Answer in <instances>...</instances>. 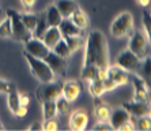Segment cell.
Returning a JSON list of instances; mask_svg holds the SVG:
<instances>
[{
  "mask_svg": "<svg viewBox=\"0 0 151 131\" xmlns=\"http://www.w3.org/2000/svg\"><path fill=\"white\" fill-rule=\"evenodd\" d=\"M139 68H140V72H142V78L148 83L150 82V77H151L150 75V56H146L144 59H142L140 64H139Z\"/></svg>",
  "mask_w": 151,
  "mask_h": 131,
  "instance_id": "31",
  "label": "cell"
},
{
  "mask_svg": "<svg viewBox=\"0 0 151 131\" xmlns=\"http://www.w3.org/2000/svg\"><path fill=\"white\" fill-rule=\"evenodd\" d=\"M44 60H45V63L50 67V70L53 71V74L61 75V77L65 75L67 68H68V62L65 57H61V56H59V55H56L53 51H49L48 55L44 57Z\"/></svg>",
  "mask_w": 151,
  "mask_h": 131,
  "instance_id": "8",
  "label": "cell"
},
{
  "mask_svg": "<svg viewBox=\"0 0 151 131\" xmlns=\"http://www.w3.org/2000/svg\"><path fill=\"white\" fill-rule=\"evenodd\" d=\"M102 83H104V89H105V92H112V90H116L117 89V85L109 78V77H108V75L102 79Z\"/></svg>",
  "mask_w": 151,
  "mask_h": 131,
  "instance_id": "38",
  "label": "cell"
},
{
  "mask_svg": "<svg viewBox=\"0 0 151 131\" xmlns=\"http://www.w3.org/2000/svg\"><path fill=\"white\" fill-rule=\"evenodd\" d=\"M61 33L63 37H71V35H82V32L81 29L78 28L76 25H74L72 22H71L70 18H63V21L60 22V25L57 26Z\"/></svg>",
  "mask_w": 151,
  "mask_h": 131,
  "instance_id": "17",
  "label": "cell"
},
{
  "mask_svg": "<svg viewBox=\"0 0 151 131\" xmlns=\"http://www.w3.org/2000/svg\"><path fill=\"white\" fill-rule=\"evenodd\" d=\"M123 108L131 115V116H135V117L144 116V115H150V104H148V101H137V100H132V101L124 103Z\"/></svg>",
  "mask_w": 151,
  "mask_h": 131,
  "instance_id": "10",
  "label": "cell"
},
{
  "mask_svg": "<svg viewBox=\"0 0 151 131\" xmlns=\"http://www.w3.org/2000/svg\"><path fill=\"white\" fill-rule=\"evenodd\" d=\"M88 92L94 98H99L101 96L105 94V89H104V83L102 79L99 78H94L91 81H88Z\"/></svg>",
  "mask_w": 151,
  "mask_h": 131,
  "instance_id": "22",
  "label": "cell"
},
{
  "mask_svg": "<svg viewBox=\"0 0 151 131\" xmlns=\"http://www.w3.org/2000/svg\"><path fill=\"white\" fill-rule=\"evenodd\" d=\"M128 49L135 53L140 60L146 56H150V37L144 30H136L129 35Z\"/></svg>",
  "mask_w": 151,
  "mask_h": 131,
  "instance_id": "4",
  "label": "cell"
},
{
  "mask_svg": "<svg viewBox=\"0 0 151 131\" xmlns=\"http://www.w3.org/2000/svg\"><path fill=\"white\" fill-rule=\"evenodd\" d=\"M27 111H29V106H25V105H19L17 109L12 112V115H15L17 117H25L27 115Z\"/></svg>",
  "mask_w": 151,
  "mask_h": 131,
  "instance_id": "41",
  "label": "cell"
},
{
  "mask_svg": "<svg viewBox=\"0 0 151 131\" xmlns=\"http://www.w3.org/2000/svg\"><path fill=\"white\" fill-rule=\"evenodd\" d=\"M81 78L83 81H91L94 78H98V68L94 66H83L81 71Z\"/></svg>",
  "mask_w": 151,
  "mask_h": 131,
  "instance_id": "29",
  "label": "cell"
},
{
  "mask_svg": "<svg viewBox=\"0 0 151 131\" xmlns=\"http://www.w3.org/2000/svg\"><path fill=\"white\" fill-rule=\"evenodd\" d=\"M45 15H46V22H48L49 26H59L60 22L63 21V17H61V14L59 12V10H57L55 4H52V6L46 8Z\"/></svg>",
  "mask_w": 151,
  "mask_h": 131,
  "instance_id": "21",
  "label": "cell"
},
{
  "mask_svg": "<svg viewBox=\"0 0 151 131\" xmlns=\"http://www.w3.org/2000/svg\"><path fill=\"white\" fill-rule=\"evenodd\" d=\"M128 119H131V115L124 109L123 106L113 109L112 112H110V116H109V122H110V124H112L113 130H117V128H119L124 122L128 120Z\"/></svg>",
  "mask_w": 151,
  "mask_h": 131,
  "instance_id": "16",
  "label": "cell"
},
{
  "mask_svg": "<svg viewBox=\"0 0 151 131\" xmlns=\"http://www.w3.org/2000/svg\"><path fill=\"white\" fill-rule=\"evenodd\" d=\"M21 19L23 25L26 26V29L33 34L35 26H37V22H38V14H21Z\"/></svg>",
  "mask_w": 151,
  "mask_h": 131,
  "instance_id": "25",
  "label": "cell"
},
{
  "mask_svg": "<svg viewBox=\"0 0 151 131\" xmlns=\"http://www.w3.org/2000/svg\"><path fill=\"white\" fill-rule=\"evenodd\" d=\"M139 64H140V59L135 53L131 52L129 49H125L119 53L114 66L123 68L125 71H136L139 68Z\"/></svg>",
  "mask_w": 151,
  "mask_h": 131,
  "instance_id": "7",
  "label": "cell"
},
{
  "mask_svg": "<svg viewBox=\"0 0 151 131\" xmlns=\"http://www.w3.org/2000/svg\"><path fill=\"white\" fill-rule=\"evenodd\" d=\"M63 18H70L71 14L79 7L76 0H57L55 4Z\"/></svg>",
  "mask_w": 151,
  "mask_h": 131,
  "instance_id": "18",
  "label": "cell"
},
{
  "mask_svg": "<svg viewBox=\"0 0 151 131\" xmlns=\"http://www.w3.org/2000/svg\"><path fill=\"white\" fill-rule=\"evenodd\" d=\"M23 56H25L26 62L29 64V68L32 71V74L34 78H37L41 83H48V82L55 81V74L50 70V67L45 63L44 59H38V57L33 56L26 51H23Z\"/></svg>",
  "mask_w": 151,
  "mask_h": 131,
  "instance_id": "2",
  "label": "cell"
},
{
  "mask_svg": "<svg viewBox=\"0 0 151 131\" xmlns=\"http://www.w3.org/2000/svg\"><path fill=\"white\" fill-rule=\"evenodd\" d=\"M18 98H19V104H21V105L29 106V104H30V96H29L27 93L18 92Z\"/></svg>",
  "mask_w": 151,
  "mask_h": 131,
  "instance_id": "40",
  "label": "cell"
},
{
  "mask_svg": "<svg viewBox=\"0 0 151 131\" xmlns=\"http://www.w3.org/2000/svg\"><path fill=\"white\" fill-rule=\"evenodd\" d=\"M70 19H71V22H72L74 25H76L81 30H86V29L88 28V25H90V23H88V17L86 15V12L79 7L71 14Z\"/></svg>",
  "mask_w": 151,
  "mask_h": 131,
  "instance_id": "19",
  "label": "cell"
},
{
  "mask_svg": "<svg viewBox=\"0 0 151 131\" xmlns=\"http://www.w3.org/2000/svg\"><path fill=\"white\" fill-rule=\"evenodd\" d=\"M136 1L142 7H148V6H150V0H136Z\"/></svg>",
  "mask_w": 151,
  "mask_h": 131,
  "instance_id": "44",
  "label": "cell"
},
{
  "mask_svg": "<svg viewBox=\"0 0 151 131\" xmlns=\"http://www.w3.org/2000/svg\"><path fill=\"white\" fill-rule=\"evenodd\" d=\"M48 28H49V25H48V22H46L45 11L38 12V22H37V26H35L34 32H33V37H34V38H40V40H41L42 34L45 33V30Z\"/></svg>",
  "mask_w": 151,
  "mask_h": 131,
  "instance_id": "23",
  "label": "cell"
},
{
  "mask_svg": "<svg viewBox=\"0 0 151 131\" xmlns=\"http://www.w3.org/2000/svg\"><path fill=\"white\" fill-rule=\"evenodd\" d=\"M27 130H42V124L38 123V122H34L32 126H29Z\"/></svg>",
  "mask_w": 151,
  "mask_h": 131,
  "instance_id": "43",
  "label": "cell"
},
{
  "mask_svg": "<svg viewBox=\"0 0 151 131\" xmlns=\"http://www.w3.org/2000/svg\"><path fill=\"white\" fill-rule=\"evenodd\" d=\"M56 109H57V114L60 115H67L70 114V111H71V103L68 101L67 98L64 96H60L57 97L56 100Z\"/></svg>",
  "mask_w": 151,
  "mask_h": 131,
  "instance_id": "28",
  "label": "cell"
},
{
  "mask_svg": "<svg viewBox=\"0 0 151 131\" xmlns=\"http://www.w3.org/2000/svg\"><path fill=\"white\" fill-rule=\"evenodd\" d=\"M106 75L116 83L117 88H119V86H123V85H127V83L129 82V75H128V72H127L125 70H123V68L117 67V66H112V67L109 66L108 70H106Z\"/></svg>",
  "mask_w": 151,
  "mask_h": 131,
  "instance_id": "14",
  "label": "cell"
},
{
  "mask_svg": "<svg viewBox=\"0 0 151 131\" xmlns=\"http://www.w3.org/2000/svg\"><path fill=\"white\" fill-rule=\"evenodd\" d=\"M134 85V100L137 101H147L148 100V92H150V86L142 77L139 75H134L132 78H129Z\"/></svg>",
  "mask_w": 151,
  "mask_h": 131,
  "instance_id": "11",
  "label": "cell"
},
{
  "mask_svg": "<svg viewBox=\"0 0 151 131\" xmlns=\"http://www.w3.org/2000/svg\"><path fill=\"white\" fill-rule=\"evenodd\" d=\"M22 6L25 8H32L35 6V3H37V0H21Z\"/></svg>",
  "mask_w": 151,
  "mask_h": 131,
  "instance_id": "42",
  "label": "cell"
},
{
  "mask_svg": "<svg viewBox=\"0 0 151 131\" xmlns=\"http://www.w3.org/2000/svg\"><path fill=\"white\" fill-rule=\"evenodd\" d=\"M56 116H57L56 101H42V117H44V120L53 119Z\"/></svg>",
  "mask_w": 151,
  "mask_h": 131,
  "instance_id": "24",
  "label": "cell"
},
{
  "mask_svg": "<svg viewBox=\"0 0 151 131\" xmlns=\"http://www.w3.org/2000/svg\"><path fill=\"white\" fill-rule=\"evenodd\" d=\"M135 130L150 131L151 130V117H150V115H144V116L137 117V122H136V124H135Z\"/></svg>",
  "mask_w": 151,
  "mask_h": 131,
  "instance_id": "30",
  "label": "cell"
},
{
  "mask_svg": "<svg viewBox=\"0 0 151 131\" xmlns=\"http://www.w3.org/2000/svg\"><path fill=\"white\" fill-rule=\"evenodd\" d=\"M110 34L116 38H123V37H129L134 33V17L129 11H124L119 14L113 19L110 25Z\"/></svg>",
  "mask_w": 151,
  "mask_h": 131,
  "instance_id": "3",
  "label": "cell"
},
{
  "mask_svg": "<svg viewBox=\"0 0 151 131\" xmlns=\"http://www.w3.org/2000/svg\"><path fill=\"white\" fill-rule=\"evenodd\" d=\"M63 38V35H61V33H60L59 28L57 26H49V28L45 30V33L42 34L41 40L42 43L45 44L49 49H52L53 46L56 45V43L59 41V40Z\"/></svg>",
  "mask_w": 151,
  "mask_h": 131,
  "instance_id": "15",
  "label": "cell"
},
{
  "mask_svg": "<svg viewBox=\"0 0 151 131\" xmlns=\"http://www.w3.org/2000/svg\"><path fill=\"white\" fill-rule=\"evenodd\" d=\"M25 44V51L27 53H30V55H33V56L38 57V59H44V57L48 55V52H49V48L45 45V44L42 43V40L40 38H34V37H32V38H29Z\"/></svg>",
  "mask_w": 151,
  "mask_h": 131,
  "instance_id": "9",
  "label": "cell"
},
{
  "mask_svg": "<svg viewBox=\"0 0 151 131\" xmlns=\"http://www.w3.org/2000/svg\"><path fill=\"white\" fill-rule=\"evenodd\" d=\"M63 83L60 81H52L48 83H42L37 90V97L40 101H55L57 97L61 96Z\"/></svg>",
  "mask_w": 151,
  "mask_h": 131,
  "instance_id": "6",
  "label": "cell"
},
{
  "mask_svg": "<svg viewBox=\"0 0 151 131\" xmlns=\"http://www.w3.org/2000/svg\"><path fill=\"white\" fill-rule=\"evenodd\" d=\"M119 131H134L135 130V123L132 119H128L127 122H124L121 126H120L119 128H117Z\"/></svg>",
  "mask_w": 151,
  "mask_h": 131,
  "instance_id": "39",
  "label": "cell"
},
{
  "mask_svg": "<svg viewBox=\"0 0 151 131\" xmlns=\"http://www.w3.org/2000/svg\"><path fill=\"white\" fill-rule=\"evenodd\" d=\"M0 123H1V122H0Z\"/></svg>",
  "mask_w": 151,
  "mask_h": 131,
  "instance_id": "46",
  "label": "cell"
},
{
  "mask_svg": "<svg viewBox=\"0 0 151 131\" xmlns=\"http://www.w3.org/2000/svg\"><path fill=\"white\" fill-rule=\"evenodd\" d=\"M7 104H8V108H10L11 112H14L18 106L21 105V104H19V98H18V90L17 89L7 94Z\"/></svg>",
  "mask_w": 151,
  "mask_h": 131,
  "instance_id": "33",
  "label": "cell"
},
{
  "mask_svg": "<svg viewBox=\"0 0 151 131\" xmlns=\"http://www.w3.org/2000/svg\"><path fill=\"white\" fill-rule=\"evenodd\" d=\"M0 38H11V21L8 17L0 21Z\"/></svg>",
  "mask_w": 151,
  "mask_h": 131,
  "instance_id": "32",
  "label": "cell"
},
{
  "mask_svg": "<svg viewBox=\"0 0 151 131\" xmlns=\"http://www.w3.org/2000/svg\"><path fill=\"white\" fill-rule=\"evenodd\" d=\"M64 41L67 43L68 48H70L71 53L76 52L78 49H81L82 45H83V40H82V35H71V37H63Z\"/></svg>",
  "mask_w": 151,
  "mask_h": 131,
  "instance_id": "26",
  "label": "cell"
},
{
  "mask_svg": "<svg viewBox=\"0 0 151 131\" xmlns=\"http://www.w3.org/2000/svg\"><path fill=\"white\" fill-rule=\"evenodd\" d=\"M15 89H17V86H15L14 83L0 79V93H3V94H8L10 92L15 90Z\"/></svg>",
  "mask_w": 151,
  "mask_h": 131,
  "instance_id": "37",
  "label": "cell"
},
{
  "mask_svg": "<svg viewBox=\"0 0 151 131\" xmlns=\"http://www.w3.org/2000/svg\"><path fill=\"white\" fill-rule=\"evenodd\" d=\"M50 51H53V52L56 53V55H59V56L65 57V59H68L70 55H71V51H70V48H68L67 43L64 41V38L59 40V41L56 43V45L53 46Z\"/></svg>",
  "mask_w": 151,
  "mask_h": 131,
  "instance_id": "27",
  "label": "cell"
},
{
  "mask_svg": "<svg viewBox=\"0 0 151 131\" xmlns=\"http://www.w3.org/2000/svg\"><path fill=\"white\" fill-rule=\"evenodd\" d=\"M142 23H143V30L146 32V34L150 37V33H151V15H150V11L148 10L143 11V14H142Z\"/></svg>",
  "mask_w": 151,
  "mask_h": 131,
  "instance_id": "34",
  "label": "cell"
},
{
  "mask_svg": "<svg viewBox=\"0 0 151 131\" xmlns=\"http://www.w3.org/2000/svg\"><path fill=\"white\" fill-rule=\"evenodd\" d=\"M82 93V86L78 81H65L63 83V89H61V96H64L70 103H74L75 100L79 97Z\"/></svg>",
  "mask_w": 151,
  "mask_h": 131,
  "instance_id": "13",
  "label": "cell"
},
{
  "mask_svg": "<svg viewBox=\"0 0 151 131\" xmlns=\"http://www.w3.org/2000/svg\"><path fill=\"white\" fill-rule=\"evenodd\" d=\"M4 128H6V127H4V126H3V124H1V123H0V130H4Z\"/></svg>",
  "mask_w": 151,
  "mask_h": 131,
  "instance_id": "45",
  "label": "cell"
},
{
  "mask_svg": "<svg viewBox=\"0 0 151 131\" xmlns=\"http://www.w3.org/2000/svg\"><path fill=\"white\" fill-rule=\"evenodd\" d=\"M88 124V115L84 109H75L70 115V128L75 131L86 130Z\"/></svg>",
  "mask_w": 151,
  "mask_h": 131,
  "instance_id": "12",
  "label": "cell"
},
{
  "mask_svg": "<svg viewBox=\"0 0 151 131\" xmlns=\"http://www.w3.org/2000/svg\"><path fill=\"white\" fill-rule=\"evenodd\" d=\"M94 116L97 120H109L110 116V108L101 100L94 101Z\"/></svg>",
  "mask_w": 151,
  "mask_h": 131,
  "instance_id": "20",
  "label": "cell"
},
{
  "mask_svg": "<svg viewBox=\"0 0 151 131\" xmlns=\"http://www.w3.org/2000/svg\"><path fill=\"white\" fill-rule=\"evenodd\" d=\"M42 130H45V131L59 130V123H57L56 117H53V119H46V120L42 122Z\"/></svg>",
  "mask_w": 151,
  "mask_h": 131,
  "instance_id": "35",
  "label": "cell"
},
{
  "mask_svg": "<svg viewBox=\"0 0 151 131\" xmlns=\"http://www.w3.org/2000/svg\"><path fill=\"white\" fill-rule=\"evenodd\" d=\"M93 130L94 131H110L113 130L112 127V124H110L109 120H98L97 122V124H95L94 127H93Z\"/></svg>",
  "mask_w": 151,
  "mask_h": 131,
  "instance_id": "36",
  "label": "cell"
},
{
  "mask_svg": "<svg viewBox=\"0 0 151 131\" xmlns=\"http://www.w3.org/2000/svg\"><path fill=\"white\" fill-rule=\"evenodd\" d=\"M6 12L11 21V38H14L15 41H19V43H26L29 38H32L33 34L23 25L19 12L12 8H8Z\"/></svg>",
  "mask_w": 151,
  "mask_h": 131,
  "instance_id": "5",
  "label": "cell"
},
{
  "mask_svg": "<svg viewBox=\"0 0 151 131\" xmlns=\"http://www.w3.org/2000/svg\"><path fill=\"white\" fill-rule=\"evenodd\" d=\"M83 66H94L98 70H106L109 67V48L104 33L93 30L88 33L84 44Z\"/></svg>",
  "mask_w": 151,
  "mask_h": 131,
  "instance_id": "1",
  "label": "cell"
}]
</instances>
